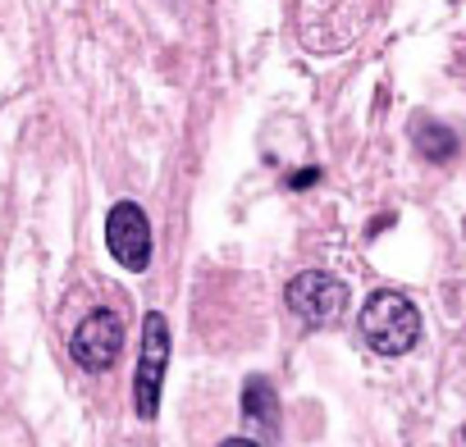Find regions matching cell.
<instances>
[{
  "label": "cell",
  "mask_w": 466,
  "mask_h": 447,
  "mask_svg": "<svg viewBox=\"0 0 466 447\" xmlns=\"http://www.w3.org/2000/svg\"><path fill=\"white\" fill-rule=\"evenodd\" d=\"M243 415H248L252 424H261V429H275V420H279V397H275V388H270L266 374H252V379L243 383Z\"/></svg>",
  "instance_id": "8992f818"
},
{
  "label": "cell",
  "mask_w": 466,
  "mask_h": 447,
  "mask_svg": "<svg viewBox=\"0 0 466 447\" xmlns=\"http://www.w3.org/2000/svg\"><path fill=\"white\" fill-rule=\"evenodd\" d=\"M106 247L133 274H142L151 265V224H147V210L137 201H115L110 205V214H106Z\"/></svg>",
  "instance_id": "5b68a950"
},
{
  "label": "cell",
  "mask_w": 466,
  "mask_h": 447,
  "mask_svg": "<svg viewBox=\"0 0 466 447\" xmlns=\"http://www.w3.org/2000/svg\"><path fill=\"white\" fill-rule=\"evenodd\" d=\"M361 338L370 352L380 356H407L420 338V311L407 293H393V288H380L366 297L361 306Z\"/></svg>",
  "instance_id": "6da1fadb"
},
{
  "label": "cell",
  "mask_w": 466,
  "mask_h": 447,
  "mask_svg": "<svg viewBox=\"0 0 466 447\" xmlns=\"http://www.w3.org/2000/svg\"><path fill=\"white\" fill-rule=\"evenodd\" d=\"M284 306L307 324V329H334L348 311V283L334 279L329 270H302L284 288Z\"/></svg>",
  "instance_id": "7a4b0ae2"
},
{
  "label": "cell",
  "mask_w": 466,
  "mask_h": 447,
  "mask_svg": "<svg viewBox=\"0 0 466 447\" xmlns=\"http://www.w3.org/2000/svg\"><path fill=\"white\" fill-rule=\"evenodd\" d=\"M284 183H289L293 192H307V187H316V183H320V169H316V164H302V169H298V174H289Z\"/></svg>",
  "instance_id": "ba28073f"
},
{
  "label": "cell",
  "mask_w": 466,
  "mask_h": 447,
  "mask_svg": "<svg viewBox=\"0 0 466 447\" xmlns=\"http://www.w3.org/2000/svg\"><path fill=\"white\" fill-rule=\"evenodd\" d=\"M411 142H416L420 160H430V164H448V160L457 155V137H452V128L430 124V119H420V124L411 128Z\"/></svg>",
  "instance_id": "52a82bcc"
},
{
  "label": "cell",
  "mask_w": 466,
  "mask_h": 447,
  "mask_svg": "<svg viewBox=\"0 0 466 447\" xmlns=\"http://www.w3.org/2000/svg\"><path fill=\"white\" fill-rule=\"evenodd\" d=\"M119 352H124V320H119V311H110V306L87 311L78 320L74 338H69V356L87 374H101V370H110L119 361Z\"/></svg>",
  "instance_id": "277c9868"
},
{
  "label": "cell",
  "mask_w": 466,
  "mask_h": 447,
  "mask_svg": "<svg viewBox=\"0 0 466 447\" xmlns=\"http://www.w3.org/2000/svg\"><path fill=\"white\" fill-rule=\"evenodd\" d=\"M219 447H261V442H252V438H224Z\"/></svg>",
  "instance_id": "9c48e42d"
},
{
  "label": "cell",
  "mask_w": 466,
  "mask_h": 447,
  "mask_svg": "<svg viewBox=\"0 0 466 447\" xmlns=\"http://www.w3.org/2000/svg\"><path fill=\"white\" fill-rule=\"evenodd\" d=\"M165 365H169V320L160 311H147V320H142V352H137V370H133V411L142 420L160 415Z\"/></svg>",
  "instance_id": "3957f363"
}]
</instances>
